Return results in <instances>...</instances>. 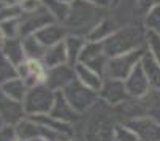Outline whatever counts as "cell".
I'll use <instances>...</instances> for the list:
<instances>
[{
	"label": "cell",
	"instance_id": "6da1fadb",
	"mask_svg": "<svg viewBox=\"0 0 160 141\" xmlns=\"http://www.w3.org/2000/svg\"><path fill=\"white\" fill-rule=\"evenodd\" d=\"M116 121L112 106L98 98L92 108L81 114L75 124V132L82 141H114Z\"/></svg>",
	"mask_w": 160,
	"mask_h": 141
},
{
	"label": "cell",
	"instance_id": "7a4b0ae2",
	"mask_svg": "<svg viewBox=\"0 0 160 141\" xmlns=\"http://www.w3.org/2000/svg\"><path fill=\"white\" fill-rule=\"evenodd\" d=\"M146 27L143 22H133L119 27L109 38L103 41L108 57H116L140 48H146Z\"/></svg>",
	"mask_w": 160,
	"mask_h": 141
},
{
	"label": "cell",
	"instance_id": "3957f363",
	"mask_svg": "<svg viewBox=\"0 0 160 141\" xmlns=\"http://www.w3.org/2000/svg\"><path fill=\"white\" fill-rule=\"evenodd\" d=\"M108 14V10L95 7L92 3H89L87 0H76L72 3L70 14H68L65 21V27L70 30V33L86 37L90 33L98 22Z\"/></svg>",
	"mask_w": 160,
	"mask_h": 141
},
{
	"label": "cell",
	"instance_id": "277c9868",
	"mask_svg": "<svg viewBox=\"0 0 160 141\" xmlns=\"http://www.w3.org/2000/svg\"><path fill=\"white\" fill-rule=\"evenodd\" d=\"M56 98V90L49 89L46 84H40L30 87L22 100V108L27 117L40 116V114H49Z\"/></svg>",
	"mask_w": 160,
	"mask_h": 141
},
{
	"label": "cell",
	"instance_id": "5b68a950",
	"mask_svg": "<svg viewBox=\"0 0 160 141\" xmlns=\"http://www.w3.org/2000/svg\"><path fill=\"white\" fill-rule=\"evenodd\" d=\"M144 53H146V48H140V49H135V51L116 56V57H109L105 76L125 81L128 78V75L138 67V63L141 62Z\"/></svg>",
	"mask_w": 160,
	"mask_h": 141
},
{
	"label": "cell",
	"instance_id": "8992f818",
	"mask_svg": "<svg viewBox=\"0 0 160 141\" xmlns=\"http://www.w3.org/2000/svg\"><path fill=\"white\" fill-rule=\"evenodd\" d=\"M63 95L65 98L70 102V105L79 113H86L89 108H92L97 102H98V92L89 89L87 86H84L81 81L73 79L70 84H68L63 90Z\"/></svg>",
	"mask_w": 160,
	"mask_h": 141
},
{
	"label": "cell",
	"instance_id": "52a82bcc",
	"mask_svg": "<svg viewBox=\"0 0 160 141\" xmlns=\"http://www.w3.org/2000/svg\"><path fill=\"white\" fill-rule=\"evenodd\" d=\"M108 56L105 53L103 43L100 41H87L84 49L81 53L79 62L92 68L94 72L100 73L102 76L106 75V65H108Z\"/></svg>",
	"mask_w": 160,
	"mask_h": 141
},
{
	"label": "cell",
	"instance_id": "ba28073f",
	"mask_svg": "<svg viewBox=\"0 0 160 141\" xmlns=\"http://www.w3.org/2000/svg\"><path fill=\"white\" fill-rule=\"evenodd\" d=\"M18 73L19 76L26 81L27 87H35L40 84H46L48 76V68L43 63L41 59H30L26 57V60L21 65H18Z\"/></svg>",
	"mask_w": 160,
	"mask_h": 141
},
{
	"label": "cell",
	"instance_id": "9c48e42d",
	"mask_svg": "<svg viewBox=\"0 0 160 141\" xmlns=\"http://www.w3.org/2000/svg\"><path fill=\"white\" fill-rule=\"evenodd\" d=\"M98 97L102 102L108 103L109 106H118L124 103L127 98H130L125 89V83L122 79L109 78V76H105L102 89L98 90Z\"/></svg>",
	"mask_w": 160,
	"mask_h": 141
},
{
	"label": "cell",
	"instance_id": "30bf717a",
	"mask_svg": "<svg viewBox=\"0 0 160 141\" xmlns=\"http://www.w3.org/2000/svg\"><path fill=\"white\" fill-rule=\"evenodd\" d=\"M52 22H56L54 18L44 7L37 10L35 13H24L21 16V38L35 35L40 29L48 24H52Z\"/></svg>",
	"mask_w": 160,
	"mask_h": 141
},
{
	"label": "cell",
	"instance_id": "8fae6325",
	"mask_svg": "<svg viewBox=\"0 0 160 141\" xmlns=\"http://www.w3.org/2000/svg\"><path fill=\"white\" fill-rule=\"evenodd\" d=\"M73 79H76L75 67L63 63L59 67L48 68V76H46V86L52 90H63Z\"/></svg>",
	"mask_w": 160,
	"mask_h": 141
},
{
	"label": "cell",
	"instance_id": "7c38bea8",
	"mask_svg": "<svg viewBox=\"0 0 160 141\" xmlns=\"http://www.w3.org/2000/svg\"><path fill=\"white\" fill-rule=\"evenodd\" d=\"M124 83H125V89H127L128 97H132V98H140V97L146 95V93L152 89L151 84H149V79L144 73V70L141 67V62L128 75V78Z\"/></svg>",
	"mask_w": 160,
	"mask_h": 141
},
{
	"label": "cell",
	"instance_id": "4fadbf2b",
	"mask_svg": "<svg viewBox=\"0 0 160 141\" xmlns=\"http://www.w3.org/2000/svg\"><path fill=\"white\" fill-rule=\"evenodd\" d=\"M49 114L52 117H56V119L62 121V122H67V124H76L79 121L81 114L70 105V102H68L63 95L62 90H57L56 92V98H54V105L49 111Z\"/></svg>",
	"mask_w": 160,
	"mask_h": 141
},
{
	"label": "cell",
	"instance_id": "5bb4252c",
	"mask_svg": "<svg viewBox=\"0 0 160 141\" xmlns=\"http://www.w3.org/2000/svg\"><path fill=\"white\" fill-rule=\"evenodd\" d=\"M0 117L3 119L5 124H11V125H16L19 121L26 117L22 103L10 98L2 89H0Z\"/></svg>",
	"mask_w": 160,
	"mask_h": 141
},
{
	"label": "cell",
	"instance_id": "9a60e30c",
	"mask_svg": "<svg viewBox=\"0 0 160 141\" xmlns=\"http://www.w3.org/2000/svg\"><path fill=\"white\" fill-rule=\"evenodd\" d=\"M136 133L140 135L141 141H160V122L149 119V117H140L125 122Z\"/></svg>",
	"mask_w": 160,
	"mask_h": 141
},
{
	"label": "cell",
	"instance_id": "2e32d148",
	"mask_svg": "<svg viewBox=\"0 0 160 141\" xmlns=\"http://www.w3.org/2000/svg\"><path fill=\"white\" fill-rule=\"evenodd\" d=\"M68 33H70V30H68L63 24H60V22H52V24H48L43 29H40L35 33V37L41 41L43 46L49 48V46H52V44L62 43L68 37Z\"/></svg>",
	"mask_w": 160,
	"mask_h": 141
},
{
	"label": "cell",
	"instance_id": "e0dca14e",
	"mask_svg": "<svg viewBox=\"0 0 160 141\" xmlns=\"http://www.w3.org/2000/svg\"><path fill=\"white\" fill-rule=\"evenodd\" d=\"M75 73H76V79L81 81L84 86H87L89 89H92L95 92H98L102 89V84H103V79L105 76H102L100 73L94 72L92 68H89L87 65L84 63H76L75 65Z\"/></svg>",
	"mask_w": 160,
	"mask_h": 141
},
{
	"label": "cell",
	"instance_id": "ac0fdd59",
	"mask_svg": "<svg viewBox=\"0 0 160 141\" xmlns=\"http://www.w3.org/2000/svg\"><path fill=\"white\" fill-rule=\"evenodd\" d=\"M119 29V26H118V22L114 21L112 18H111V14L108 13L98 24L90 30V33L87 35V41H100V43H103L106 38H109L114 32H116Z\"/></svg>",
	"mask_w": 160,
	"mask_h": 141
},
{
	"label": "cell",
	"instance_id": "d6986e66",
	"mask_svg": "<svg viewBox=\"0 0 160 141\" xmlns=\"http://www.w3.org/2000/svg\"><path fill=\"white\" fill-rule=\"evenodd\" d=\"M0 53L10 62H13L16 67L26 60V51H24V44H22V38H7L3 46L0 48Z\"/></svg>",
	"mask_w": 160,
	"mask_h": 141
},
{
	"label": "cell",
	"instance_id": "ffe728a7",
	"mask_svg": "<svg viewBox=\"0 0 160 141\" xmlns=\"http://www.w3.org/2000/svg\"><path fill=\"white\" fill-rule=\"evenodd\" d=\"M63 43H65V49H67L68 65L75 67L76 63H79V57H81V53L84 49L87 40H86V37H81V35L68 33V37L63 40Z\"/></svg>",
	"mask_w": 160,
	"mask_h": 141
},
{
	"label": "cell",
	"instance_id": "44dd1931",
	"mask_svg": "<svg viewBox=\"0 0 160 141\" xmlns=\"http://www.w3.org/2000/svg\"><path fill=\"white\" fill-rule=\"evenodd\" d=\"M43 63L46 65V68H52V67L68 63L65 43L62 41V43H57V44H52V46H49V48H46L44 56H43Z\"/></svg>",
	"mask_w": 160,
	"mask_h": 141
},
{
	"label": "cell",
	"instance_id": "7402d4cb",
	"mask_svg": "<svg viewBox=\"0 0 160 141\" xmlns=\"http://www.w3.org/2000/svg\"><path fill=\"white\" fill-rule=\"evenodd\" d=\"M141 67L149 79V84L152 89L160 90V63L146 51L143 59H141Z\"/></svg>",
	"mask_w": 160,
	"mask_h": 141
},
{
	"label": "cell",
	"instance_id": "603a6c76",
	"mask_svg": "<svg viewBox=\"0 0 160 141\" xmlns=\"http://www.w3.org/2000/svg\"><path fill=\"white\" fill-rule=\"evenodd\" d=\"M0 89H2L10 98H13V100H16V102H19V103H22V100H24L26 93H27V90H29L26 81L22 79L21 76L13 78V79L3 83L2 86H0Z\"/></svg>",
	"mask_w": 160,
	"mask_h": 141
},
{
	"label": "cell",
	"instance_id": "cb8c5ba5",
	"mask_svg": "<svg viewBox=\"0 0 160 141\" xmlns=\"http://www.w3.org/2000/svg\"><path fill=\"white\" fill-rule=\"evenodd\" d=\"M43 7L51 13L54 21L60 22V24H65L68 14H70V8H72V5L63 2V0H43Z\"/></svg>",
	"mask_w": 160,
	"mask_h": 141
},
{
	"label": "cell",
	"instance_id": "d4e9b609",
	"mask_svg": "<svg viewBox=\"0 0 160 141\" xmlns=\"http://www.w3.org/2000/svg\"><path fill=\"white\" fill-rule=\"evenodd\" d=\"M22 44H24V51H26V57L30 59H41L46 51V46H43L41 41L35 37V35H29L22 38Z\"/></svg>",
	"mask_w": 160,
	"mask_h": 141
},
{
	"label": "cell",
	"instance_id": "484cf974",
	"mask_svg": "<svg viewBox=\"0 0 160 141\" xmlns=\"http://www.w3.org/2000/svg\"><path fill=\"white\" fill-rule=\"evenodd\" d=\"M114 141H141V138L125 122H118L114 127Z\"/></svg>",
	"mask_w": 160,
	"mask_h": 141
},
{
	"label": "cell",
	"instance_id": "4316f807",
	"mask_svg": "<svg viewBox=\"0 0 160 141\" xmlns=\"http://www.w3.org/2000/svg\"><path fill=\"white\" fill-rule=\"evenodd\" d=\"M18 76H19L18 67L0 53V86L10 79H13V78H18Z\"/></svg>",
	"mask_w": 160,
	"mask_h": 141
},
{
	"label": "cell",
	"instance_id": "83f0119b",
	"mask_svg": "<svg viewBox=\"0 0 160 141\" xmlns=\"http://www.w3.org/2000/svg\"><path fill=\"white\" fill-rule=\"evenodd\" d=\"M143 24L146 30L160 33V5H155L152 10L146 13V16L143 18Z\"/></svg>",
	"mask_w": 160,
	"mask_h": 141
},
{
	"label": "cell",
	"instance_id": "f1b7e54d",
	"mask_svg": "<svg viewBox=\"0 0 160 141\" xmlns=\"http://www.w3.org/2000/svg\"><path fill=\"white\" fill-rule=\"evenodd\" d=\"M146 51L160 63V33L148 30V33H146Z\"/></svg>",
	"mask_w": 160,
	"mask_h": 141
},
{
	"label": "cell",
	"instance_id": "f546056e",
	"mask_svg": "<svg viewBox=\"0 0 160 141\" xmlns=\"http://www.w3.org/2000/svg\"><path fill=\"white\" fill-rule=\"evenodd\" d=\"M0 29L5 38H21V18L0 22Z\"/></svg>",
	"mask_w": 160,
	"mask_h": 141
},
{
	"label": "cell",
	"instance_id": "4dcf8cb0",
	"mask_svg": "<svg viewBox=\"0 0 160 141\" xmlns=\"http://www.w3.org/2000/svg\"><path fill=\"white\" fill-rule=\"evenodd\" d=\"M22 16V10L18 3H7L0 7V22L3 21H10V19H16Z\"/></svg>",
	"mask_w": 160,
	"mask_h": 141
},
{
	"label": "cell",
	"instance_id": "1f68e13d",
	"mask_svg": "<svg viewBox=\"0 0 160 141\" xmlns=\"http://www.w3.org/2000/svg\"><path fill=\"white\" fill-rule=\"evenodd\" d=\"M16 139H18L16 125L5 124L2 128H0V141H16Z\"/></svg>",
	"mask_w": 160,
	"mask_h": 141
},
{
	"label": "cell",
	"instance_id": "d6a6232c",
	"mask_svg": "<svg viewBox=\"0 0 160 141\" xmlns=\"http://www.w3.org/2000/svg\"><path fill=\"white\" fill-rule=\"evenodd\" d=\"M22 14L24 13H35L37 10H40L43 7V0H22L19 3Z\"/></svg>",
	"mask_w": 160,
	"mask_h": 141
},
{
	"label": "cell",
	"instance_id": "836d02e7",
	"mask_svg": "<svg viewBox=\"0 0 160 141\" xmlns=\"http://www.w3.org/2000/svg\"><path fill=\"white\" fill-rule=\"evenodd\" d=\"M135 2H136V7H138L141 18H144L146 13L149 10H152L155 5H160V0H135Z\"/></svg>",
	"mask_w": 160,
	"mask_h": 141
},
{
	"label": "cell",
	"instance_id": "e575fe53",
	"mask_svg": "<svg viewBox=\"0 0 160 141\" xmlns=\"http://www.w3.org/2000/svg\"><path fill=\"white\" fill-rule=\"evenodd\" d=\"M89 3H92L95 7H100V8H105V10H109L111 5H112V0H87Z\"/></svg>",
	"mask_w": 160,
	"mask_h": 141
},
{
	"label": "cell",
	"instance_id": "d590c367",
	"mask_svg": "<svg viewBox=\"0 0 160 141\" xmlns=\"http://www.w3.org/2000/svg\"><path fill=\"white\" fill-rule=\"evenodd\" d=\"M5 35H3V32H2V29H0V48H2V46H3V43H5Z\"/></svg>",
	"mask_w": 160,
	"mask_h": 141
},
{
	"label": "cell",
	"instance_id": "8d00e7d4",
	"mask_svg": "<svg viewBox=\"0 0 160 141\" xmlns=\"http://www.w3.org/2000/svg\"><path fill=\"white\" fill-rule=\"evenodd\" d=\"M0 3H2V5H7V3H13V0H0Z\"/></svg>",
	"mask_w": 160,
	"mask_h": 141
},
{
	"label": "cell",
	"instance_id": "74e56055",
	"mask_svg": "<svg viewBox=\"0 0 160 141\" xmlns=\"http://www.w3.org/2000/svg\"><path fill=\"white\" fill-rule=\"evenodd\" d=\"M5 125V122H3V119H2V117H0V128H2Z\"/></svg>",
	"mask_w": 160,
	"mask_h": 141
},
{
	"label": "cell",
	"instance_id": "f35d334b",
	"mask_svg": "<svg viewBox=\"0 0 160 141\" xmlns=\"http://www.w3.org/2000/svg\"><path fill=\"white\" fill-rule=\"evenodd\" d=\"M63 2H67V3H70V5H72L73 2H76V0H63Z\"/></svg>",
	"mask_w": 160,
	"mask_h": 141
},
{
	"label": "cell",
	"instance_id": "ab89813d",
	"mask_svg": "<svg viewBox=\"0 0 160 141\" xmlns=\"http://www.w3.org/2000/svg\"><path fill=\"white\" fill-rule=\"evenodd\" d=\"M21 2H22V0H13V3H18V5H19Z\"/></svg>",
	"mask_w": 160,
	"mask_h": 141
},
{
	"label": "cell",
	"instance_id": "60d3db41",
	"mask_svg": "<svg viewBox=\"0 0 160 141\" xmlns=\"http://www.w3.org/2000/svg\"><path fill=\"white\" fill-rule=\"evenodd\" d=\"M67 141H76V138H70V139H67Z\"/></svg>",
	"mask_w": 160,
	"mask_h": 141
},
{
	"label": "cell",
	"instance_id": "b9f144b4",
	"mask_svg": "<svg viewBox=\"0 0 160 141\" xmlns=\"http://www.w3.org/2000/svg\"><path fill=\"white\" fill-rule=\"evenodd\" d=\"M0 7H2V3H0Z\"/></svg>",
	"mask_w": 160,
	"mask_h": 141
}]
</instances>
